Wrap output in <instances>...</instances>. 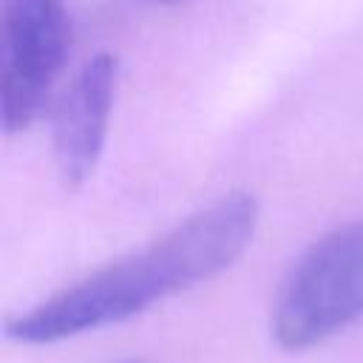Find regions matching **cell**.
Returning <instances> with one entry per match:
<instances>
[{"label":"cell","instance_id":"cell-2","mask_svg":"<svg viewBox=\"0 0 363 363\" xmlns=\"http://www.w3.org/2000/svg\"><path fill=\"white\" fill-rule=\"evenodd\" d=\"M363 318V216L315 238L286 269L269 332L286 352H306Z\"/></svg>","mask_w":363,"mask_h":363},{"label":"cell","instance_id":"cell-5","mask_svg":"<svg viewBox=\"0 0 363 363\" xmlns=\"http://www.w3.org/2000/svg\"><path fill=\"white\" fill-rule=\"evenodd\" d=\"M122 363H142V360H122Z\"/></svg>","mask_w":363,"mask_h":363},{"label":"cell","instance_id":"cell-4","mask_svg":"<svg viewBox=\"0 0 363 363\" xmlns=\"http://www.w3.org/2000/svg\"><path fill=\"white\" fill-rule=\"evenodd\" d=\"M113 82L116 57L99 51L79 65L54 105V159L68 187L82 184L99 159L113 102Z\"/></svg>","mask_w":363,"mask_h":363},{"label":"cell","instance_id":"cell-1","mask_svg":"<svg viewBox=\"0 0 363 363\" xmlns=\"http://www.w3.org/2000/svg\"><path fill=\"white\" fill-rule=\"evenodd\" d=\"M255 224V196L247 190H230L150 244L108 261L31 309L9 318L6 335L20 343L45 346L122 323L233 267L250 247Z\"/></svg>","mask_w":363,"mask_h":363},{"label":"cell","instance_id":"cell-3","mask_svg":"<svg viewBox=\"0 0 363 363\" xmlns=\"http://www.w3.org/2000/svg\"><path fill=\"white\" fill-rule=\"evenodd\" d=\"M68 45L62 0H3V128H26L40 111Z\"/></svg>","mask_w":363,"mask_h":363}]
</instances>
